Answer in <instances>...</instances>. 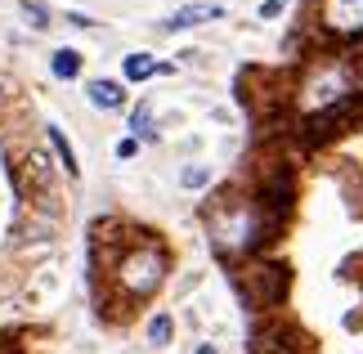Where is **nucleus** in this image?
<instances>
[{
  "instance_id": "nucleus-10",
  "label": "nucleus",
  "mask_w": 363,
  "mask_h": 354,
  "mask_svg": "<svg viewBox=\"0 0 363 354\" xmlns=\"http://www.w3.org/2000/svg\"><path fill=\"white\" fill-rule=\"evenodd\" d=\"M157 72V59H148V54H130L125 59V81H148Z\"/></svg>"
},
{
  "instance_id": "nucleus-18",
  "label": "nucleus",
  "mask_w": 363,
  "mask_h": 354,
  "mask_svg": "<svg viewBox=\"0 0 363 354\" xmlns=\"http://www.w3.org/2000/svg\"><path fill=\"white\" fill-rule=\"evenodd\" d=\"M0 99H5V90H0Z\"/></svg>"
},
{
  "instance_id": "nucleus-14",
  "label": "nucleus",
  "mask_w": 363,
  "mask_h": 354,
  "mask_svg": "<svg viewBox=\"0 0 363 354\" xmlns=\"http://www.w3.org/2000/svg\"><path fill=\"white\" fill-rule=\"evenodd\" d=\"M206 179H211V175H206V166H184V171H179V184H184V189H202Z\"/></svg>"
},
{
  "instance_id": "nucleus-4",
  "label": "nucleus",
  "mask_w": 363,
  "mask_h": 354,
  "mask_svg": "<svg viewBox=\"0 0 363 354\" xmlns=\"http://www.w3.org/2000/svg\"><path fill=\"white\" fill-rule=\"evenodd\" d=\"M291 202H296V179H291V166H274L264 175V189H260V211L269 220V229L278 220L291 216Z\"/></svg>"
},
{
  "instance_id": "nucleus-3",
  "label": "nucleus",
  "mask_w": 363,
  "mask_h": 354,
  "mask_svg": "<svg viewBox=\"0 0 363 354\" xmlns=\"http://www.w3.org/2000/svg\"><path fill=\"white\" fill-rule=\"evenodd\" d=\"M287 287H291L287 265H256V269H247V278H242V296L251 305H283Z\"/></svg>"
},
{
  "instance_id": "nucleus-6",
  "label": "nucleus",
  "mask_w": 363,
  "mask_h": 354,
  "mask_svg": "<svg viewBox=\"0 0 363 354\" xmlns=\"http://www.w3.org/2000/svg\"><path fill=\"white\" fill-rule=\"evenodd\" d=\"M32 175V184H18L23 193H36V197H59L54 193V166L45 153H27V162H23V179Z\"/></svg>"
},
{
  "instance_id": "nucleus-17",
  "label": "nucleus",
  "mask_w": 363,
  "mask_h": 354,
  "mask_svg": "<svg viewBox=\"0 0 363 354\" xmlns=\"http://www.w3.org/2000/svg\"><path fill=\"white\" fill-rule=\"evenodd\" d=\"M135 148H139L135 139H117V157H135Z\"/></svg>"
},
{
  "instance_id": "nucleus-13",
  "label": "nucleus",
  "mask_w": 363,
  "mask_h": 354,
  "mask_svg": "<svg viewBox=\"0 0 363 354\" xmlns=\"http://www.w3.org/2000/svg\"><path fill=\"white\" fill-rule=\"evenodd\" d=\"M130 131H135L139 139H148V135H152V108H148V104H139V108L130 112Z\"/></svg>"
},
{
  "instance_id": "nucleus-12",
  "label": "nucleus",
  "mask_w": 363,
  "mask_h": 354,
  "mask_svg": "<svg viewBox=\"0 0 363 354\" xmlns=\"http://www.w3.org/2000/svg\"><path fill=\"white\" fill-rule=\"evenodd\" d=\"M171 332H175L171 314H157V319H148V341H152V345H171Z\"/></svg>"
},
{
  "instance_id": "nucleus-11",
  "label": "nucleus",
  "mask_w": 363,
  "mask_h": 354,
  "mask_svg": "<svg viewBox=\"0 0 363 354\" xmlns=\"http://www.w3.org/2000/svg\"><path fill=\"white\" fill-rule=\"evenodd\" d=\"M45 135H50V144H54V153H59L63 171H67V175H77V157H72V148H67V139H63V131H59V126H45Z\"/></svg>"
},
{
  "instance_id": "nucleus-15",
  "label": "nucleus",
  "mask_w": 363,
  "mask_h": 354,
  "mask_svg": "<svg viewBox=\"0 0 363 354\" xmlns=\"http://www.w3.org/2000/svg\"><path fill=\"white\" fill-rule=\"evenodd\" d=\"M23 13H27V23H32V27H45L50 23V9L36 5V0H23Z\"/></svg>"
},
{
  "instance_id": "nucleus-2",
  "label": "nucleus",
  "mask_w": 363,
  "mask_h": 354,
  "mask_svg": "<svg viewBox=\"0 0 363 354\" xmlns=\"http://www.w3.org/2000/svg\"><path fill=\"white\" fill-rule=\"evenodd\" d=\"M162 278H166V251H162V243L139 238V243H130L125 251L113 256V282H117L121 296H130V301H148V296L162 287Z\"/></svg>"
},
{
  "instance_id": "nucleus-8",
  "label": "nucleus",
  "mask_w": 363,
  "mask_h": 354,
  "mask_svg": "<svg viewBox=\"0 0 363 354\" xmlns=\"http://www.w3.org/2000/svg\"><path fill=\"white\" fill-rule=\"evenodd\" d=\"M86 94H90V104H94V108H108V112H113V108H121V99H125V90L117 86V81H108V77L90 81V86H86Z\"/></svg>"
},
{
  "instance_id": "nucleus-7",
  "label": "nucleus",
  "mask_w": 363,
  "mask_h": 354,
  "mask_svg": "<svg viewBox=\"0 0 363 354\" xmlns=\"http://www.w3.org/2000/svg\"><path fill=\"white\" fill-rule=\"evenodd\" d=\"M211 18H225V9L220 5H184L162 23V32H184V27H198V23H211Z\"/></svg>"
},
{
  "instance_id": "nucleus-16",
  "label": "nucleus",
  "mask_w": 363,
  "mask_h": 354,
  "mask_svg": "<svg viewBox=\"0 0 363 354\" xmlns=\"http://www.w3.org/2000/svg\"><path fill=\"white\" fill-rule=\"evenodd\" d=\"M274 13H283V0H264L260 5V18H274Z\"/></svg>"
},
{
  "instance_id": "nucleus-5",
  "label": "nucleus",
  "mask_w": 363,
  "mask_h": 354,
  "mask_svg": "<svg viewBox=\"0 0 363 354\" xmlns=\"http://www.w3.org/2000/svg\"><path fill=\"white\" fill-rule=\"evenodd\" d=\"M318 23L337 40H359L363 36V0H323L318 5Z\"/></svg>"
},
{
  "instance_id": "nucleus-9",
  "label": "nucleus",
  "mask_w": 363,
  "mask_h": 354,
  "mask_svg": "<svg viewBox=\"0 0 363 354\" xmlns=\"http://www.w3.org/2000/svg\"><path fill=\"white\" fill-rule=\"evenodd\" d=\"M50 67H54V77H59V81H72V77L81 72V54H77V50H59Z\"/></svg>"
},
{
  "instance_id": "nucleus-1",
  "label": "nucleus",
  "mask_w": 363,
  "mask_h": 354,
  "mask_svg": "<svg viewBox=\"0 0 363 354\" xmlns=\"http://www.w3.org/2000/svg\"><path fill=\"white\" fill-rule=\"evenodd\" d=\"M206 229H211L216 247L229 251V256H238V251H256L264 238H274L260 202H251V197H229V193L220 197V202L206 206Z\"/></svg>"
}]
</instances>
